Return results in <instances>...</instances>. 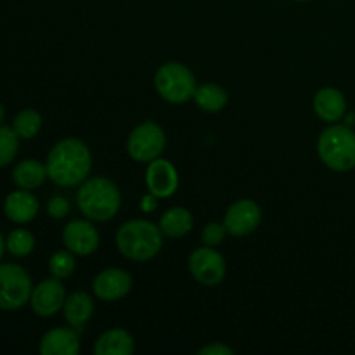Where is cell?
Here are the masks:
<instances>
[{
	"instance_id": "cell-1",
	"label": "cell",
	"mask_w": 355,
	"mask_h": 355,
	"mask_svg": "<svg viewBox=\"0 0 355 355\" xmlns=\"http://www.w3.org/2000/svg\"><path fill=\"white\" fill-rule=\"evenodd\" d=\"M47 175L55 186L76 187L89 179L92 155L89 146L75 137L59 141L47 156Z\"/></svg>"
},
{
	"instance_id": "cell-2",
	"label": "cell",
	"mask_w": 355,
	"mask_h": 355,
	"mask_svg": "<svg viewBox=\"0 0 355 355\" xmlns=\"http://www.w3.org/2000/svg\"><path fill=\"white\" fill-rule=\"evenodd\" d=\"M80 211L92 222H107L120 211L121 193L113 180L106 177H90L76 191Z\"/></svg>"
},
{
	"instance_id": "cell-3",
	"label": "cell",
	"mask_w": 355,
	"mask_h": 355,
	"mask_svg": "<svg viewBox=\"0 0 355 355\" xmlns=\"http://www.w3.org/2000/svg\"><path fill=\"white\" fill-rule=\"evenodd\" d=\"M163 232L153 222L134 218L116 231V246L121 255L134 262H148L163 248Z\"/></svg>"
},
{
	"instance_id": "cell-4",
	"label": "cell",
	"mask_w": 355,
	"mask_h": 355,
	"mask_svg": "<svg viewBox=\"0 0 355 355\" xmlns=\"http://www.w3.org/2000/svg\"><path fill=\"white\" fill-rule=\"evenodd\" d=\"M318 155L321 162L335 172L355 168V132L349 125L331 123L318 139Z\"/></svg>"
},
{
	"instance_id": "cell-5",
	"label": "cell",
	"mask_w": 355,
	"mask_h": 355,
	"mask_svg": "<svg viewBox=\"0 0 355 355\" xmlns=\"http://www.w3.org/2000/svg\"><path fill=\"white\" fill-rule=\"evenodd\" d=\"M155 89L163 101L170 104H184L196 92L194 73L177 61L165 62L155 73Z\"/></svg>"
},
{
	"instance_id": "cell-6",
	"label": "cell",
	"mask_w": 355,
	"mask_h": 355,
	"mask_svg": "<svg viewBox=\"0 0 355 355\" xmlns=\"http://www.w3.org/2000/svg\"><path fill=\"white\" fill-rule=\"evenodd\" d=\"M33 284L26 270L17 263H0V309L17 311L30 302Z\"/></svg>"
},
{
	"instance_id": "cell-7",
	"label": "cell",
	"mask_w": 355,
	"mask_h": 355,
	"mask_svg": "<svg viewBox=\"0 0 355 355\" xmlns=\"http://www.w3.org/2000/svg\"><path fill=\"white\" fill-rule=\"evenodd\" d=\"M166 135L165 130L156 121H142L128 134L127 151L134 162L149 163L159 158L165 151Z\"/></svg>"
},
{
	"instance_id": "cell-8",
	"label": "cell",
	"mask_w": 355,
	"mask_h": 355,
	"mask_svg": "<svg viewBox=\"0 0 355 355\" xmlns=\"http://www.w3.org/2000/svg\"><path fill=\"white\" fill-rule=\"evenodd\" d=\"M189 272L194 279L203 286H217L224 281L227 266L222 257L215 250V246H201L189 255Z\"/></svg>"
},
{
	"instance_id": "cell-9",
	"label": "cell",
	"mask_w": 355,
	"mask_h": 355,
	"mask_svg": "<svg viewBox=\"0 0 355 355\" xmlns=\"http://www.w3.org/2000/svg\"><path fill=\"white\" fill-rule=\"evenodd\" d=\"M262 222V208L253 200H238L227 208L224 215V225L227 234L245 238L257 231Z\"/></svg>"
},
{
	"instance_id": "cell-10",
	"label": "cell",
	"mask_w": 355,
	"mask_h": 355,
	"mask_svg": "<svg viewBox=\"0 0 355 355\" xmlns=\"http://www.w3.org/2000/svg\"><path fill=\"white\" fill-rule=\"evenodd\" d=\"M66 302V290L61 279L52 276L51 279L42 281L38 286L33 288L30 298V305L33 312L40 318H52L62 311Z\"/></svg>"
},
{
	"instance_id": "cell-11",
	"label": "cell",
	"mask_w": 355,
	"mask_h": 355,
	"mask_svg": "<svg viewBox=\"0 0 355 355\" xmlns=\"http://www.w3.org/2000/svg\"><path fill=\"white\" fill-rule=\"evenodd\" d=\"M132 276L125 269L111 267L104 269L94 277L92 290L99 300L103 302H118L127 297L132 290Z\"/></svg>"
},
{
	"instance_id": "cell-12",
	"label": "cell",
	"mask_w": 355,
	"mask_h": 355,
	"mask_svg": "<svg viewBox=\"0 0 355 355\" xmlns=\"http://www.w3.org/2000/svg\"><path fill=\"white\" fill-rule=\"evenodd\" d=\"M62 243L73 255H92L99 248V232L90 220H71L64 225Z\"/></svg>"
},
{
	"instance_id": "cell-13",
	"label": "cell",
	"mask_w": 355,
	"mask_h": 355,
	"mask_svg": "<svg viewBox=\"0 0 355 355\" xmlns=\"http://www.w3.org/2000/svg\"><path fill=\"white\" fill-rule=\"evenodd\" d=\"M146 186L155 198H170L179 187V173L168 159L156 158L146 168Z\"/></svg>"
},
{
	"instance_id": "cell-14",
	"label": "cell",
	"mask_w": 355,
	"mask_h": 355,
	"mask_svg": "<svg viewBox=\"0 0 355 355\" xmlns=\"http://www.w3.org/2000/svg\"><path fill=\"white\" fill-rule=\"evenodd\" d=\"M314 113L326 123H338L347 113V99L342 90L335 87H324L318 90L312 101Z\"/></svg>"
},
{
	"instance_id": "cell-15",
	"label": "cell",
	"mask_w": 355,
	"mask_h": 355,
	"mask_svg": "<svg viewBox=\"0 0 355 355\" xmlns=\"http://www.w3.org/2000/svg\"><path fill=\"white\" fill-rule=\"evenodd\" d=\"M80 352L78 335L71 328H54L40 342L42 355H76Z\"/></svg>"
},
{
	"instance_id": "cell-16",
	"label": "cell",
	"mask_w": 355,
	"mask_h": 355,
	"mask_svg": "<svg viewBox=\"0 0 355 355\" xmlns=\"http://www.w3.org/2000/svg\"><path fill=\"white\" fill-rule=\"evenodd\" d=\"M3 211L16 224H26L37 217L38 200L28 189L14 191L6 198Z\"/></svg>"
},
{
	"instance_id": "cell-17",
	"label": "cell",
	"mask_w": 355,
	"mask_h": 355,
	"mask_svg": "<svg viewBox=\"0 0 355 355\" xmlns=\"http://www.w3.org/2000/svg\"><path fill=\"white\" fill-rule=\"evenodd\" d=\"M135 343L130 333L123 328H113L104 331L94 345L96 355H132Z\"/></svg>"
},
{
	"instance_id": "cell-18",
	"label": "cell",
	"mask_w": 355,
	"mask_h": 355,
	"mask_svg": "<svg viewBox=\"0 0 355 355\" xmlns=\"http://www.w3.org/2000/svg\"><path fill=\"white\" fill-rule=\"evenodd\" d=\"M62 312L71 328H82L94 314V298L85 291H75L66 297Z\"/></svg>"
},
{
	"instance_id": "cell-19",
	"label": "cell",
	"mask_w": 355,
	"mask_h": 355,
	"mask_svg": "<svg viewBox=\"0 0 355 355\" xmlns=\"http://www.w3.org/2000/svg\"><path fill=\"white\" fill-rule=\"evenodd\" d=\"M193 225H194L193 214H191L187 208H182V207L168 208V210L159 217V222H158V227L162 229L163 236L172 239L184 238L186 234H189Z\"/></svg>"
},
{
	"instance_id": "cell-20",
	"label": "cell",
	"mask_w": 355,
	"mask_h": 355,
	"mask_svg": "<svg viewBox=\"0 0 355 355\" xmlns=\"http://www.w3.org/2000/svg\"><path fill=\"white\" fill-rule=\"evenodd\" d=\"M45 179H49L47 166L37 159H24L17 163L12 172L14 184L21 189H37L45 182Z\"/></svg>"
},
{
	"instance_id": "cell-21",
	"label": "cell",
	"mask_w": 355,
	"mask_h": 355,
	"mask_svg": "<svg viewBox=\"0 0 355 355\" xmlns=\"http://www.w3.org/2000/svg\"><path fill=\"white\" fill-rule=\"evenodd\" d=\"M193 99L196 106L205 113H218L227 106L229 96L224 87L217 85V83H203V85L196 87Z\"/></svg>"
},
{
	"instance_id": "cell-22",
	"label": "cell",
	"mask_w": 355,
	"mask_h": 355,
	"mask_svg": "<svg viewBox=\"0 0 355 355\" xmlns=\"http://www.w3.org/2000/svg\"><path fill=\"white\" fill-rule=\"evenodd\" d=\"M12 128L19 139H33L42 128V116L35 110H23L16 114Z\"/></svg>"
},
{
	"instance_id": "cell-23",
	"label": "cell",
	"mask_w": 355,
	"mask_h": 355,
	"mask_svg": "<svg viewBox=\"0 0 355 355\" xmlns=\"http://www.w3.org/2000/svg\"><path fill=\"white\" fill-rule=\"evenodd\" d=\"M6 246L14 257H28L35 248V238L26 229H16L7 236Z\"/></svg>"
},
{
	"instance_id": "cell-24",
	"label": "cell",
	"mask_w": 355,
	"mask_h": 355,
	"mask_svg": "<svg viewBox=\"0 0 355 355\" xmlns=\"http://www.w3.org/2000/svg\"><path fill=\"white\" fill-rule=\"evenodd\" d=\"M76 269V260L69 250H61V252H55L54 255L49 260V272L52 274L58 279H66V277L73 276Z\"/></svg>"
},
{
	"instance_id": "cell-25",
	"label": "cell",
	"mask_w": 355,
	"mask_h": 355,
	"mask_svg": "<svg viewBox=\"0 0 355 355\" xmlns=\"http://www.w3.org/2000/svg\"><path fill=\"white\" fill-rule=\"evenodd\" d=\"M19 149V137L14 128L0 125V168L7 166L17 155Z\"/></svg>"
},
{
	"instance_id": "cell-26",
	"label": "cell",
	"mask_w": 355,
	"mask_h": 355,
	"mask_svg": "<svg viewBox=\"0 0 355 355\" xmlns=\"http://www.w3.org/2000/svg\"><path fill=\"white\" fill-rule=\"evenodd\" d=\"M227 236L224 224H218V222H210L203 227L201 231V241L207 246H218Z\"/></svg>"
},
{
	"instance_id": "cell-27",
	"label": "cell",
	"mask_w": 355,
	"mask_h": 355,
	"mask_svg": "<svg viewBox=\"0 0 355 355\" xmlns=\"http://www.w3.org/2000/svg\"><path fill=\"white\" fill-rule=\"evenodd\" d=\"M47 211L52 218H64L69 214V203L64 196H54L49 200L47 203Z\"/></svg>"
},
{
	"instance_id": "cell-28",
	"label": "cell",
	"mask_w": 355,
	"mask_h": 355,
	"mask_svg": "<svg viewBox=\"0 0 355 355\" xmlns=\"http://www.w3.org/2000/svg\"><path fill=\"white\" fill-rule=\"evenodd\" d=\"M200 355H232L234 354V350L231 349V347L224 345V343H210V345H205L203 349L198 352Z\"/></svg>"
},
{
	"instance_id": "cell-29",
	"label": "cell",
	"mask_w": 355,
	"mask_h": 355,
	"mask_svg": "<svg viewBox=\"0 0 355 355\" xmlns=\"http://www.w3.org/2000/svg\"><path fill=\"white\" fill-rule=\"evenodd\" d=\"M6 248H7V246H6V241H3V236L0 234V259L3 257V252H6Z\"/></svg>"
},
{
	"instance_id": "cell-30",
	"label": "cell",
	"mask_w": 355,
	"mask_h": 355,
	"mask_svg": "<svg viewBox=\"0 0 355 355\" xmlns=\"http://www.w3.org/2000/svg\"><path fill=\"white\" fill-rule=\"evenodd\" d=\"M3 116H6V111H3V106H2V104H0V123H2V121H3Z\"/></svg>"
},
{
	"instance_id": "cell-31",
	"label": "cell",
	"mask_w": 355,
	"mask_h": 355,
	"mask_svg": "<svg viewBox=\"0 0 355 355\" xmlns=\"http://www.w3.org/2000/svg\"><path fill=\"white\" fill-rule=\"evenodd\" d=\"M295 2H307V0H295Z\"/></svg>"
}]
</instances>
